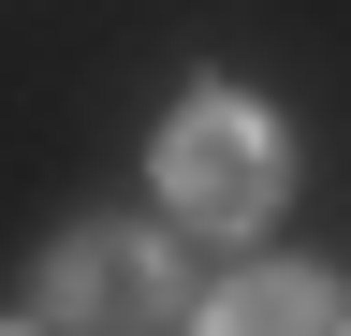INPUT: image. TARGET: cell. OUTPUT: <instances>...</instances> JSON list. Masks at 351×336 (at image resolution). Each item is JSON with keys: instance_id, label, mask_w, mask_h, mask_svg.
I'll use <instances>...</instances> for the list:
<instances>
[{"instance_id": "obj_1", "label": "cell", "mask_w": 351, "mask_h": 336, "mask_svg": "<svg viewBox=\"0 0 351 336\" xmlns=\"http://www.w3.org/2000/svg\"><path fill=\"white\" fill-rule=\"evenodd\" d=\"M161 205L205 220V234H263L293 205V146H278V117H263L234 73L176 88V117H161Z\"/></svg>"}, {"instance_id": "obj_2", "label": "cell", "mask_w": 351, "mask_h": 336, "mask_svg": "<svg viewBox=\"0 0 351 336\" xmlns=\"http://www.w3.org/2000/svg\"><path fill=\"white\" fill-rule=\"evenodd\" d=\"M44 322H59V336H176V322H191L176 234H147V220H73L59 248H44Z\"/></svg>"}, {"instance_id": "obj_3", "label": "cell", "mask_w": 351, "mask_h": 336, "mask_svg": "<svg viewBox=\"0 0 351 336\" xmlns=\"http://www.w3.org/2000/svg\"><path fill=\"white\" fill-rule=\"evenodd\" d=\"M191 336H351V292L322 263H263V278L191 292Z\"/></svg>"}, {"instance_id": "obj_4", "label": "cell", "mask_w": 351, "mask_h": 336, "mask_svg": "<svg viewBox=\"0 0 351 336\" xmlns=\"http://www.w3.org/2000/svg\"><path fill=\"white\" fill-rule=\"evenodd\" d=\"M0 336H44V322H0Z\"/></svg>"}]
</instances>
